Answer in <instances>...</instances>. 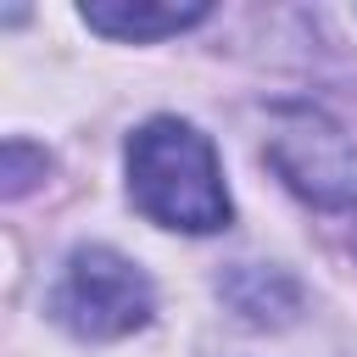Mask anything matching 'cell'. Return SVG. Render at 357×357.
I'll list each match as a JSON object with an SVG mask.
<instances>
[{
	"instance_id": "4",
	"label": "cell",
	"mask_w": 357,
	"mask_h": 357,
	"mask_svg": "<svg viewBox=\"0 0 357 357\" xmlns=\"http://www.w3.org/2000/svg\"><path fill=\"white\" fill-rule=\"evenodd\" d=\"M206 6H145V0H95L84 6V22L95 33H112V39H167V33H184L190 22H201Z\"/></svg>"
},
{
	"instance_id": "1",
	"label": "cell",
	"mask_w": 357,
	"mask_h": 357,
	"mask_svg": "<svg viewBox=\"0 0 357 357\" xmlns=\"http://www.w3.org/2000/svg\"><path fill=\"white\" fill-rule=\"evenodd\" d=\"M128 195L162 229L212 234L229 223V190H223L218 151L201 128L178 117H156L128 139Z\"/></svg>"
},
{
	"instance_id": "2",
	"label": "cell",
	"mask_w": 357,
	"mask_h": 357,
	"mask_svg": "<svg viewBox=\"0 0 357 357\" xmlns=\"http://www.w3.org/2000/svg\"><path fill=\"white\" fill-rule=\"evenodd\" d=\"M50 312L78 340H117L151 318V279L128 257H117L106 245H84V251H73V262L50 296Z\"/></svg>"
},
{
	"instance_id": "3",
	"label": "cell",
	"mask_w": 357,
	"mask_h": 357,
	"mask_svg": "<svg viewBox=\"0 0 357 357\" xmlns=\"http://www.w3.org/2000/svg\"><path fill=\"white\" fill-rule=\"evenodd\" d=\"M268 162L312 206H340L357 195V151H351L346 128H335L312 106H279L273 112Z\"/></svg>"
}]
</instances>
